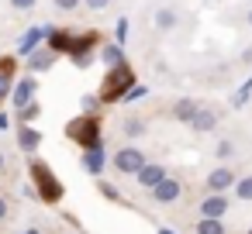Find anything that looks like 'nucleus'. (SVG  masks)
Instances as JSON below:
<instances>
[{"label": "nucleus", "mask_w": 252, "mask_h": 234, "mask_svg": "<svg viewBox=\"0 0 252 234\" xmlns=\"http://www.w3.org/2000/svg\"><path fill=\"white\" fill-rule=\"evenodd\" d=\"M228 207H231V200L224 193H207L200 200V220H221L228 213Z\"/></svg>", "instance_id": "obj_5"}, {"label": "nucleus", "mask_w": 252, "mask_h": 234, "mask_svg": "<svg viewBox=\"0 0 252 234\" xmlns=\"http://www.w3.org/2000/svg\"><path fill=\"white\" fill-rule=\"evenodd\" d=\"M121 131H125L128 138H142V134H145V121H138V117H128V121L121 124Z\"/></svg>", "instance_id": "obj_23"}, {"label": "nucleus", "mask_w": 252, "mask_h": 234, "mask_svg": "<svg viewBox=\"0 0 252 234\" xmlns=\"http://www.w3.org/2000/svg\"><path fill=\"white\" fill-rule=\"evenodd\" d=\"M245 234H252V227H249V231H245Z\"/></svg>", "instance_id": "obj_41"}, {"label": "nucleus", "mask_w": 252, "mask_h": 234, "mask_svg": "<svg viewBox=\"0 0 252 234\" xmlns=\"http://www.w3.org/2000/svg\"><path fill=\"white\" fill-rule=\"evenodd\" d=\"M249 28H252V7H249Z\"/></svg>", "instance_id": "obj_40"}, {"label": "nucleus", "mask_w": 252, "mask_h": 234, "mask_svg": "<svg viewBox=\"0 0 252 234\" xmlns=\"http://www.w3.org/2000/svg\"><path fill=\"white\" fill-rule=\"evenodd\" d=\"M142 97H149V86H131V90L125 93L121 104H135V100H142Z\"/></svg>", "instance_id": "obj_28"}, {"label": "nucleus", "mask_w": 252, "mask_h": 234, "mask_svg": "<svg viewBox=\"0 0 252 234\" xmlns=\"http://www.w3.org/2000/svg\"><path fill=\"white\" fill-rule=\"evenodd\" d=\"M21 234H42V231H38V227H25Z\"/></svg>", "instance_id": "obj_38"}, {"label": "nucleus", "mask_w": 252, "mask_h": 234, "mask_svg": "<svg viewBox=\"0 0 252 234\" xmlns=\"http://www.w3.org/2000/svg\"><path fill=\"white\" fill-rule=\"evenodd\" d=\"M190 128H193L197 134H207V131H214V128H218V114H214V110H207V107H200V110L193 114Z\"/></svg>", "instance_id": "obj_16"}, {"label": "nucleus", "mask_w": 252, "mask_h": 234, "mask_svg": "<svg viewBox=\"0 0 252 234\" xmlns=\"http://www.w3.org/2000/svg\"><path fill=\"white\" fill-rule=\"evenodd\" d=\"M18 148H21L25 155H35V152L42 148V131L32 128V124H21V128H18Z\"/></svg>", "instance_id": "obj_12"}, {"label": "nucleus", "mask_w": 252, "mask_h": 234, "mask_svg": "<svg viewBox=\"0 0 252 234\" xmlns=\"http://www.w3.org/2000/svg\"><path fill=\"white\" fill-rule=\"evenodd\" d=\"M11 90H14V76L0 73V100H11Z\"/></svg>", "instance_id": "obj_27"}, {"label": "nucleus", "mask_w": 252, "mask_h": 234, "mask_svg": "<svg viewBox=\"0 0 252 234\" xmlns=\"http://www.w3.org/2000/svg\"><path fill=\"white\" fill-rule=\"evenodd\" d=\"M66 138H69V141H76L83 152L100 148V145H104V134H100V117H97V114H80V117H73V121L66 124Z\"/></svg>", "instance_id": "obj_3"}, {"label": "nucleus", "mask_w": 252, "mask_h": 234, "mask_svg": "<svg viewBox=\"0 0 252 234\" xmlns=\"http://www.w3.org/2000/svg\"><path fill=\"white\" fill-rule=\"evenodd\" d=\"M125 42H128V18H118V25H114V45L125 49Z\"/></svg>", "instance_id": "obj_24"}, {"label": "nucleus", "mask_w": 252, "mask_h": 234, "mask_svg": "<svg viewBox=\"0 0 252 234\" xmlns=\"http://www.w3.org/2000/svg\"><path fill=\"white\" fill-rule=\"evenodd\" d=\"M197 234H228L224 220H197Z\"/></svg>", "instance_id": "obj_21"}, {"label": "nucleus", "mask_w": 252, "mask_h": 234, "mask_svg": "<svg viewBox=\"0 0 252 234\" xmlns=\"http://www.w3.org/2000/svg\"><path fill=\"white\" fill-rule=\"evenodd\" d=\"M97 189H100V196H104V200H121L118 186H114V182H107V179H100V182H97Z\"/></svg>", "instance_id": "obj_26"}, {"label": "nucleus", "mask_w": 252, "mask_h": 234, "mask_svg": "<svg viewBox=\"0 0 252 234\" xmlns=\"http://www.w3.org/2000/svg\"><path fill=\"white\" fill-rule=\"evenodd\" d=\"M7 4H11L14 11H35V4H38V0H7Z\"/></svg>", "instance_id": "obj_31"}, {"label": "nucleus", "mask_w": 252, "mask_h": 234, "mask_svg": "<svg viewBox=\"0 0 252 234\" xmlns=\"http://www.w3.org/2000/svg\"><path fill=\"white\" fill-rule=\"evenodd\" d=\"M80 165H83L90 176H100V172H104V165H107V152H104V145H100V148H90V152H83Z\"/></svg>", "instance_id": "obj_14"}, {"label": "nucleus", "mask_w": 252, "mask_h": 234, "mask_svg": "<svg viewBox=\"0 0 252 234\" xmlns=\"http://www.w3.org/2000/svg\"><path fill=\"white\" fill-rule=\"evenodd\" d=\"M249 97H252V76H249V79H245V83L235 90V97H231V107H245V104H249Z\"/></svg>", "instance_id": "obj_22"}, {"label": "nucleus", "mask_w": 252, "mask_h": 234, "mask_svg": "<svg viewBox=\"0 0 252 234\" xmlns=\"http://www.w3.org/2000/svg\"><path fill=\"white\" fill-rule=\"evenodd\" d=\"M100 59H104L107 69H118V66H125V49H121V45H104Z\"/></svg>", "instance_id": "obj_17"}, {"label": "nucleus", "mask_w": 252, "mask_h": 234, "mask_svg": "<svg viewBox=\"0 0 252 234\" xmlns=\"http://www.w3.org/2000/svg\"><path fill=\"white\" fill-rule=\"evenodd\" d=\"M35 93H38V79H35V76L14 79V90H11V104H14V110L28 107V104L35 100Z\"/></svg>", "instance_id": "obj_7"}, {"label": "nucleus", "mask_w": 252, "mask_h": 234, "mask_svg": "<svg viewBox=\"0 0 252 234\" xmlns=\"http://www.w3.org/2000/svg\"><path fill=\"white\" fill-rule=\"evenodd\" d=\"M197 110H200V104H197V100H190V97H180V100L173 104V117H176L180 124H190Z\"/></svg>", "instance_id": "obj_15"}, {"label": "nucleus", "mask_w": 252, "mask_h": 234, "mask_svg": "<svg viewBox=\"0 0 252 234\" xmlns=\"http://www.w3.org/2000/svg\"><path fill=\"white\" fill-rule=\"evenodd\" d=\"M231 193H235V200L252 203V176H238V179H235V186H231Z\"/></svg>", "instance_id": "obj_19"}, {"label": "nucleus", "mask_w": 252, "mask_h": 234, "mask_svg": "<svg viewBox=\"0 0 252 234\" xmlns=\"http://www.w3.org/2000/svg\"><path fill=\"white\" fill-rule=\"evenodd\" d=\"M235 179H238V176H235V169H231V165H214V169L207 172V179H204V182H207V193H224V189H231V186H235Z\"/></svg>", "instance_id": "obj_8"}, {"label": "nucleus", "mask_w": 252, "mask_h": 234, "mask_svg": "<svg viewBox=\"0 0 252 234\" xmlns=\"http://www.w3.org/2000/svg\"><path fill=\"white\" fill-rule=\"evenodd\" d=\"M135 86V69L125 62V66H118V69H107L104 73V79H100V90H97V100L100 104H121L125 100V93Z\"/></svg>", "instance_id": "obj_2"}, {"label": "nucleus", "mask_w": 252, "mask_h": 234, "mask_svg": "<svg viewBox=\"0 0 252 234\" xmlns=\"http://www.w3.org/2000/svg\"><path fill=\"white\" fill-rule=\"evenodd\" d=\"M28 179H32V189H35V200H42V203H49V207H56V203H63V182H59V176L52 172V165L45 162V158H32L28 162Z\"/></svg>", "instance_id": "obj_1"}, {"label": "nucleus", "mask_w": 252, "mask_h": 234, "mask_svg": "<svg viewBox=\"0 0 252 234\" xmlns=\"http://www.w3.org/2000/svg\"><path fill=\"white\" fill-rule=\"evenodd\" d=\"M56 59H59V55H52L49 49H42V45H38V49H35L25 62H28V73L35 76V73H49V69L56 66Z\"/></svg>", "instance_id": "obj_13"}, {"label": "nucleus", "mask_w": 252, "mask_h": 234, "mask_svg": "<svg viewBox=\"0 0 252 234\" xmlns=\"http://www.w3.org/2000/svg\"><path fill=\"white\" fill-rule=\"evenodd\" d=\"M242 62H245V66H252V45H249V49L242 52Z\"/></svg>", "instance_id": "obj_35"}, {"label": "nucleus", "mask_w": 252, "mask_h": 234, "mask_svg": "<svg viewBox=\"0 0 252 234\" xmlns=\"http://www.w3.org/2000/svg\"><path fill=\"white\" fill-rule=\"evenodd\" d=\"M4 165H7V158H4V152H0V172H4Z\"/></svg>", "instance_id": "obj_39"}, {"label": "nucleus", "mask_w": 252, "mask_h": 234, "mask_svg": "<svg viewBox=\"0 0 252 234\" xmlns=\"http://www.w3.org/2000/svg\"><path fill=\"white\" fill-rule=\"evenodd\" d=\"M7 210H11V207H7V200L0 196V220H7Z\"/></svg>", "instance_id": "obj_34"}, {"label": "nucleus", "mask_w": 252, "mask_h": 234, "mask_svg": "<svg viewBox=\"0 0 252 234\" xmlns=\"http://www.w3.org/2000/svg\"><path fill=\"white\" fill-rule=\"evenodd\" d=\"M166 176H169V172H166V165H159V162H145V165L135 172V182H138L142 189H156Z\"/></svg>", "instance_id": "obj_9"}, {"label": "nucleus", "mask_w": 252, "mask_h": 234, "mask_svg": "<svg viewBox=\"0 0 252 234\" xmlns=\"http://www.w3.org/2000/svg\"><path fill=\"white\" fill-rule=\"evenodd\" d=\"M80 107H83V114H97V107H100V100H97V97H90V93H87V97H83V100H80Z\"/></svg>", "instance_id": "obj_29"}, {"label": "nucleus", "mask_w": 252, "mask_h": 234, "mask_svg": "<svg viewBox=\"0 0 252 234\" xmlns=\"http://www.w3.org/2000/svg\"><path fill=\"white\" fill-rule=\"evenodd\" d=\"M156 28L159 31H173L176 28V11L173 7H159L156 11Z\"/></svg>", "instance_id": "obj_18"}, {"label": "nucleus", "mask_w": 252, "mask_h": 234, "mask_svg": "<svg viewBox=\"0 0 252 234\" xmlns=\"http://www.w3.org/2000/svg\"><path fill=\"white\" fill-rule=\"evenodd\" d=\"M7 128H11V117H7V114H0V131H7Z\"/></svg>", "instance_id": "obj_36"}, {"label": "nucleus", "mask_w": 252, "mask_h": 234, "mask_svg": "<svg viewBox=\"0 0 252 234\" xmlns=\"http://www.w3.org/2000/svg\"><path fill=\"white\" fill-rule=\"evenodd\" d=\"M214 155H218L221 162H228V158L235 155V145H231L228 138H221V141H218V148H214Z\"/></svg>", "instance_id": "obj_25"}, {"label": "nucleus", "mask_w": 252, "mask_h": 234, "mask_svg": "<svg viewBox=\"0 0 252 234\" xmlns=\"http://www.w3.org/2000/svg\"><path fill=\"white\" fill-rule=\"evenodd\" d=\"M111 162H114V169H118L121 176H135L149 158H145V152H142V148L125 145V148H118V152H114V158H111Z\"/></svg>", "instance_id": "obj_4"}, {"label": "nucleus", "mask_w": 252, "mask_h": 234, "mask_svg": "<svg viewBox=\"0 0 252 234\" xmlns=\"http://www.w3.org/2000/svg\"><path fill=\"white\" fill-rule=\"evenodd\" d=\"M52 4H56V11H66V14H69V11H76V7L83 4V0H52Z\"/></svg>", "instance_id": "obj_30"}, {"label": "nucleus", "mask_w": 252, "mask_h": 234, "mask_svg": "<svg viewBox=\"0 0 252 234\" xmlns=\"http://www.w3.org/2000/svg\"><path fill=\"white\" fill-rule=\"evenodd\" d=\"M45 35H49V25H35V28H28L25 35H21V42H18V55H32L42 42H45Z\"/></svg>", "instance_id": "obj_11"}, {"label": "nucleus", "mask_w": 252, "mask_h": 234, "mask_svg": "<svg viewBox=\"0 0 252 234\" xmlns=\"http://www.w3.org/2000/svg\"><path fill=\"white\" fill-rule=\"evenodd\" d=\"M38 117H42V104H38V100H32L28 107L18 110V121H21V124H32V121H38Z\"/></svg>", "instance_id": "obj_20"}, {"label": "nucleus", "mask_w": 252, "mask_h": 234, "mask_svg": "<svg viewBox=\"0 0 252 234\" xmlns=\"http://www.w3.org/2000/svg\"><path fill=\"white\" fill-rule=\"evenodd\" d=\"M156 234H176V231H173V227H159Z\"/></svg>", "instance_id": "obj_37"}, {"label": "nucleus", "mask_w": 252, "mask_h": 234, "mask_svg": "<svg viewBox=\"0 0 252 234\" xmlns=\"http://www.w3.org/2000/svg\"><path fill=\"white\" fill-rule=\"evenodd\" d=\"M83 4H87L90 11H107V7H111V0H83Z\"/></svg>", "instance_id": "obj_32"}, {"label": "nucleus", "mask_w": 252, "mask_h": 234, "mask_svg": "<svg viewBox=\"0 0 252 234\" xmlns=\"http://www.w3.org/2000/svg\"><path fill=\"white\" fill-rule=\"evenodd\" d=\"M0 73H7V76H14V59H0Z\"/></svg>", "instance_id": "obj_33"}, {"label": "nucleus", "mask_w": 252, "mask_h": 234, "mask_svg": "<svg viewBox=\"0 0 252 234\" xmlns=\"http://www.w3.org/2000/svg\"><path fill=\"white\" fill-rule=\"evenodd\" d=\"M180 193H183V186H180V179H173V176H166L156 189H149V196H152L156 203H162V207H166V203H176Z\"/></svg>", "instance_id": "obj_10"}, {"label": "nucleus", "mask_w": 252, "mask_h": 234, "mask_svg": "<svg viewBox=\"0 0 252 234\" xmlns=\"http://www.w3.org/2000/svg\"><path fill=\"white\" fill-rule=\"evenodd\" d=\"M73 31H66V28H52L49 25V35H45V49L52 52V55H69L73 52Z\"/></svg>", "instance_id": "obj_6"}]
</instances>
